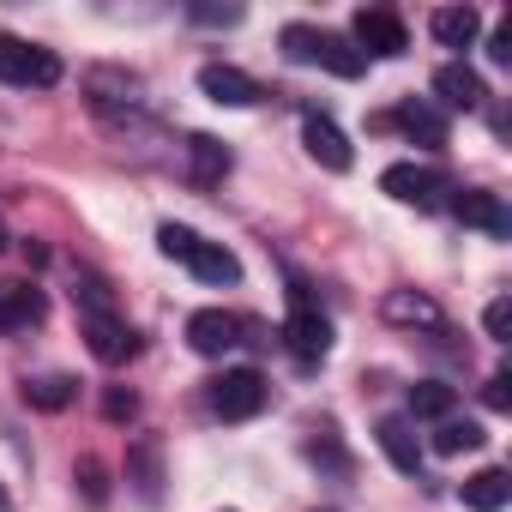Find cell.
Returning a JSON list of instances; mask_svg holds the SVG:
<instances>
[{"instance_id":"1","label":"cell","mask_w":512,"mask_h":512,"mask_svg":"<svg viewBox=\"0 0 512 512\" xmlns=\"http://www.w3.org/2000/svg\"><path fill=\"white\" fill-rule=\"evenodd\" d=\"M284 55L296 61V67H326V73H338V79H362V55H356V43L350 37H332V31H314V25H284Z\"/></svg>"},{"instance_id":"2","label":"cell","mask_w":512,"mask_h":512,"mask_svg":"<svg viewBox=\"0 0 512 512\" xmlns=\"http://www.w3.org/2000/svg\"><path fill=\"white\" fill-rule=\"evenodd\" d=\"M85 97H91V109L103 121H121V127L145 115V79L127 73V67H91L85 73Z\"/></svg>"},{"instance_id":"3","label":"cell","mask_w":512,"mask_h":512,"mask_svg":"<svg viewBox=\"0 0 512 512\" xmlns=\"http://www.w3.org/2000/svg\"><path fill=\"white\" fill-rule=\"evenodd\" d=\"M0 85H37V91H49V85H61V61L49 49L25 43V37H0Z\"/></svg>"},{"instance_id":"4","label":"cell","mask_w":512,"mask_h":512,"mask_svg":"<svg viewBox=\"0 0 512 512\" xmlns=\"http://www.w3.org/2000/svg\"><path fill=\"white\" fill-rule=\"evenodd\" d=\"M266 380L253 374V368H229V374H217L211 380V410L223 416V422H247V416H260L266 410Z\"/></svg>"},{"instance_id":"5","label":"cell","mask_w":512,"mask_h":512,"mask_svg":"<svg viewBox=\"0 0 512 512\" xmlns=\"http://www.w3.org/2000/svg\"><path fill=\"white\" fill-rule=\"evenodd\" d=\"M350 43H356V55L368 61V55H404L410 49V37H404V19L398 13H386V7H362L356 19H350Z\"/></svg>"},{"instance_id":"6","label":"cell","mask_w":512,"mask_h":512,"mask_svg":"<svg viewBox=\"0 0 512 512\" xmlns=\"http://www.w3.org/2000/svg\"><path fill=\"white\" fill-rule=\"evenodd\" d=\"M79 326H85V344H91V356L103 368H121L139 350V338H133V326L121 314H79Z\"/></svg>"},{"instance_id":"7","label":"cell","mask_w":512,"mask_h":512,"mask_svg":"<svg viewBox=\"0 0 512 512\" xmlns=\"http://www.w3.org/2000/svg\"><path fill=\"white\" fill-rule=\"evenodd\" d=\"M284 338H290V350H296L302 362H320V356L332 350V326H326V314L308 302V290H296V314H290Z\"/></svg>"},{"instance_id":"8","label":"cell","mask_w":512,"mask_h":512,"mask_svg":"<svg viewBox=\"0 0 512 512\" xmlns=\"http://www.w3.org/2000/svg\"><path fill=\"white\" fill-rule=\"evenodd\" d=\"M302 145H308V157H314L320 169H332V175H344V169L356 163L350 139H344L338 121H326V115H308V121H302Z\"/></svg>"},{"instance_id":"9","label":"cell","mask_w":512,"mask_h":512,"mask_svg":"<svg viewBox=\"0 0 512 512\" xmlns=\"http://www.w3.org/2000/svg\"><path fill=\"white\" fill-rule=\"evenodd\" d=\"M199 91H205L211 103H223V109H253V103L266 97V91L253 85L241 67H217V61H211V67H199Z\"/></svg>"},{"instance_id":"10","label":"cell","mask_w":512,"mask_h":512,"mask_svg":"<svg viewBox=\"0 0 512 512\" xmlns=\"http://www.w3.org/2000/svg\"><path fill=\"white\" fill-rule=\"evenodd\" d=\"M380 187H386L398 205H434L440 175H434V169H422V163H392V169L380 175Z\"/></svg>"},{"instance_id":"11","label":"cell","mask_w":512,"mask_h":512,"mask_svg":"<svg viewBox=\"0 0 512 512\" xmlns=\"http://www.w3.org/2000/svg\"><path fill=\"white\" fill-rule=\"evenodd\" d=\"M235 332H241V320L223 314V308H199V314L187 320V344H193L199 356H223V350L235 344Z\"/></svg>"},{"instance_id":"12","label":"cell","mask_w":512,"mask_h":512,"mask_svg":"<svg viewBox=\"0 0 512 512\" xmlns=\"http://www.w3.org/2000/svg\"><path fill=\"white\" fill-rule=\"evenodd\" d=\"M199 284H241V260L223 247V241H193V253L181 260Z\"/></svg>"},{"instance_id":"13","label":"cell","mask_w":512,"mask_h":512,"mask_svg":"<svg viewBox=\"0 0 512 512\" xmlns=\"http://www.w3.org/2000/svg\"><path fill=\"white\" fill-rule=\"evenodd\" d=\"M229 163H235V157H229L223 139H211V133H193V139H187V169H193L199 187H217V181L229 175Z\"/></svg>"},{"instance_id":"14","label":"cell","mask_w":512,"mask_h":512,"mask_svg":"<svg viewBox=\"0 0 512 512\" xmlns=\"http://www.w3.org/2000/svg\"><path fill=\"white\" fill-rule=\"evenodd\" d=\"M452 211H458V223H470V229H488V235H506V229H512L506 205H500L494 193H476V187H464V193L452 199Z\"/></svg>"},{"instance_id":"15","label":"cell","mask_w":512,"mask_h":512,"mask_svg":"<svg viewBox=\"0 0 512 512\" xmlns=\"http://www.w3.org/2000/svg\"><path fill=\"white\" fill-rule=\"evenodd\" d=\"M428 31H434L446 49H470V43L482 37V13H476V7H440V13L428 19Z\"/></svg>"},{"instance_id":"16","label":"cell","mask_w":512,"mask_h":512,"mask_svg":"<svg viewBox=\"0 0 512 512\" xmlns=\"http://www.w3.org/2000/svg\"><path fill=\"white\" fill-rule=\"evenodd\" d=\"M434 91H440V103H446V109H482V97H488V91H482V79H476L470 67H458V61L434 73Z\"/></svg>"},{"instance_id":"17","label":"cell","mask_w":512,"mask_h":512,"mask_svg":"<svg viewBox=\"0 0 512 512\" xmlns=\"http://www.w3.org/2000/svg\"><path fill=\"white\" fill-rule=\"evenodd\" d=\"M380 446H386V458H392L404 476L422 470V440H416V428H410L404 416H386V422H380Z\"/></svg>"},{"instance_id":"18","label":"cell","mask_w":512,"mask_h":512,"mask_svg":"<svg viewBox=\"0 0 512 512\" xmlns=\"http://www.w3.org/2000/svg\"><path fill=\"white\" fill-rule=\"evenodd\" d=\"M37 320H43V290H31V284L0 290V332H19V326H37Z\"/></svg>"},{"instance_id":"19","label":"cell","mask_w":512,"mask_h":512,"mask_svg":"<svg viewBox=\"0 0 512 512\" xmlns=\"http://www.w3.org/2000/svg\"><path fill=\"white\" fill-rule=\"evenodd\" d=\"M374 127H404L410 139H422V145H446V121L428 109V103H404L398 115H380Z\"/></svg>"},{"instance_id":"20","label":"cell","mask_w":512,"mask_h":512,"mask_svg":"<svg viewBox=\"0 0 512 512\" xmlns=\"http://www.w3.org/2000/svg\"><path fill=\"white\" fill-rule=\"evenodd\" d=\"M380 314H386L392 326H440V308H434V296H422V290H392V296L380 302Z\"/></svg>"},{"instance_id":"21","label":"cell","mask_w":512,"mask_h":512,"mask_svg":"<svg viewBox=\"0 0 512 512\" xmlns=\"http://www.w3.org/2000/svg\"><path fill=\"white\" fill-rule=\"evenodd\" d=\"M506 500H512V476H506L500 464H494V470H476V476L464 482V506H470V512H500Z\"/></svg>"},{"instance_id":"22","label":"cell","mask_w":512,"mask_h":512,"mask_svg":"<svg viewBox=\"0 0 512 512\" xmlns=\"http://www.w3.org/2000/svg\"><path fill=\"white\" fill-rule=\"evenodd\" d=\"M25 404H37V410H67V404H73V380H67V374L25 380Z\"/></svg>"},{"instance_id":"23","label":"cell","mask_w":512,"mask_h":512,"mask_svg":"<svg viewBox=\"0 0 512 512\" xmlns=\"http://www.w3.org/2000/svg\"><path fill=\"white\" fill-rule=\"evenodd\" d=\"M488 434L476 428V422H440V434H434V452L440 458H458V452H476Z\"/></svg>"},{"instance_id":"24","label":"cell","mask_w":512,"mask_h":512,"mask_svg":"<svg viewBox=\"0 0 512 512\" xmlns=\"http://www.w3.org/2000/svg\"><path fill=\"white\" fill-rule=\"evenodd\" d=\"M410 416H452V386H440V380L410 386Z\"/></svg>"},{"instance_id":"25","label":"cell","mask_w":512,"mask_h":512,"mask_svg":"<svg viewBox=\"0 0 512 512\" xmlns=\"http://www.w3.org/2000/svg\"><path fill=\"white\" fill-rule=\"evenodd\" d=\"M73 302H79L85 314H115V302H109V284H103L97 272H79V290H73Z\"/></svg>"},{"instance_id":"26","label":"cell","mask_w":512,"mask_h":512,"mask_svg":"<svg viewBox=\"0 0 512 512\" xmlns=\"http://www.w3.org/2000/svg\"><path fill=\"white\" fill-rule=\"evenodd\" d=\"M133 470H139V494L157 500V494H163V488H157V440H139V446H133Z\"/></svg>"},{"instance_id":"27","label":"cell","mask_w":512,"mask_h":512,"mask_svg":"<svg viewBox=\"0 0 512 512\" xmlns=\"http://www.w3.org/2000/svg\"><path fill=\"white\" fill-rule=\"evenodd\" d=\"M73 476L85 482V500H91V506H103V500H109V470H103V458H79V464H73Z\"/></svg>"},{"instance_id":"28","label":"cell","mask_w":512,"mask_h":512,"mask_svg":"<svg viewBox=\"0 0 512 512\" xmlns=\"http://www.w3.org/2000/svg\"><path fill=\"white\" fill-rule=\"evenodd\" d=\"M193 241H199V235H193L187 223H163V229H157V247L169 253V260H187V253H193Z\"/></svg>"},{"instance_id":"29","label":"cell","mask_w":512,"mask_h":512,"mask_svg":"<svg viewBox=\"0 0 512 512\" xmlns=\"http://www.w3.org/2000/svg\"><path fill=\"white\" fill-rule=\"evenodd\" d=\"M482 326H488V338H494V344H506V338H512V302H506V296H500V302H488Z\"/></svg>"},{"instance_id":"30","label":"cell","mask_w":512,"mask_h":512,"mask_svg":"<svg viewBox=\"0 0 512 512\" xmlns=\"http://www.w3.org/2000/svg\"><path fill=\"white\" fill-rule=\"evenodd\" d=\"M133 410H139V398H133L127 386H109V392H103V416H109V422H133Z\"/></svg>"},{"instance_id":"31","label":"cell","mask_w":512,"mask_h":512,"mask_svg":"<svg viewBox=\"0 0 512 512\" xmlns=\"http://www.w3.org/2000/svg\"><path fill=\"white\" fill-rule=\"evenodd\" d=\"M482 398H488V410H512V380H506V374H494V380L482 386Z\"/></svg>"},{"instance_id":"32","label":"cell","mask_w":512,"mask_h":512,"mask_svg":"<svg viewBox=\"0 0 512 512\" xmlns=\"http://www.w3.org/2000/svg\"><path fill=\"white\" fill-rule=\"evenodd\" d=\"M193 19H199V25H235L241 7H193Z\"/></svg>"},{"instance_id":"33","label":"cell","mask_w":512,"mask_h":512,"mask_svg":"<svg viewBox=\"0 0 512 512\" xmlns=\"http://www.w3.org/2000/svg\"><path fill=\"white\" fill-rule=\"evenodd\" d=\"M488 55H494L500 67L512 61V25H494V37H488Z\"/></svg>"},{"instance_id":"34","label":"cell","mask_w":512,"mask_h":512,"mask_svg":"<svg viewBox=\"0 0 512 512\" xmlns=\"http://www.w3.org/2000/svg\"><path fill=\"white\" fill-rule=\"evenodd\" d=\"M7 247H13V235H7V223H0V253H7Z\"/></svg>"},{"instance_id":"35","label":"cell","mask_w":512,"mask_h":512,"mask_svg":"<svg viewBox=\"0 0 512 512\" xmlns=\"http://www.w3.org/2000/svg\"><path fill=\"white\" fill-rule=\"evenodd\" d=\"M0 512H7V494H0Z\"/></svg>"}]
</instances>
